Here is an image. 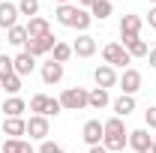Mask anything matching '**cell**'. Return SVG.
<instances>
[{
    "label": "cell",
    "instance_id": "cell-1",
    "mask_svg": "<svg viewBox=\"0 0 156 153\" xmlns=\"http://www.w3.org/2000/svg\"><path fill=\"white\" fill-rule=\"evenodd\" d=\"M54 18H57V24H63V27H75V30H81V33H84V30L90 27L93 15H90V12H84L81 6H72V3H63V6H57Z\"/></svg>",
    "mask_w": 156,
    "mask_h": 153
},
{
    "label": "cell",
    "instance_id": "cell-2",
    "mask_svg": "<svg viewBox=\"0 0 156 153\" xmlns=\"http://www.w3.org/2000/svg\"><path fill=\"white\" fill-rule=\"evenodd\" d=\"M105 126V135H102V147L108 153H117L126 147V126H123V117H111V120H105L102 123Z\"/></svg>",
    "mask_w": 156,
    "mask_h": 153
},
{
    "label": "cell",
    "instance_id": "cell-3",
    "mask_svg": "<svg viewBox=\"0 0 156 153\" xmlns=\"http://www.w3.org/2000/svg\"><path fill=\"white\" fill-rule=\"evenodd\" d=\"M60 105H63L66 111H81V108H87V90H84V87H66V90L60 93Z\"/></svg>",
    "mask_w": 156,
    "mask_h": 153
},
{
    "label": "cell",
    "instance_id": "cell-4",
    "mask_svg": "<svg viewBox=\"0 0 156 153\" xmlns=\"http://www.w3.org/2000/svg\"><path fill=\"white\" fill-rule=\"evenodd\" d=\"M102 57H105V63H108V66H126V63L132 60L120 42H108V45L102 48Z\"/></svg>",
    "mask_w": 156,
    "mask_h": 153
},
{
    "label": "cell",
    "instance_id": "cell-5",
    "mask_svg": "<svg viewBox=\"0 0 156 153\" xmlns=\"http://www.w3.org/2000/svg\"><path fill=\"white\" fill-rule=\"evenodd\" d=\"M54 45H57V39L48 33V36H39V39H27V42H24V51H27L30 57H42V54H48Z\"/></svg>",
    "mask_w": 156,
    "mask_h": 153
},
{
    "label": "cell",
    "instance_id": "cell-6",
    "mask_svg": "<svg viewBox=\"0 0 156 153\" xmlns=\"http://www.w3.org/2000/svg\"><path fill=\"white\" fill-rule=\"evenodd\" d=\"M117 81H120L123 96H135L138 90H141V72H138V69H126V72L117 78Z\"/></svg>",
    "mask_w": 156,
    "mask_h": 153
},
{
    "label": "cell",
    "instance_id": "cell-7",
    "mask_svg": "<svg viewBox=\"0 0 156 153\" xmlns=\"http://www.w3.org/2000/svg\"><path fill=\"white\" fill-rule=\"evenodd\" d=\"M93 81H96V87H102V90L114 87V84H117V72H114V66H108V63L96 66V69H93Z\"/></svg>",
    "mask_w": 156,
    "mask_h": 153
},
{
    "label": "cell",
    "instance_id": "cell-8",
    "mask_svg": "<svg viewBox=\"0 0 156 153\" xmlns=\"http://www.w3.org/2000/svg\"><path fill=\"white\" fill-rule=\"evenodd\" d=\"M102 135H105V126H102L99 120H87V123H84V129H81V138H84L90 147L102 144Z\"/></svg>",
    "mask_w": 156,
    "mask_h": 153
},
{
    "label": "cell",
    "instance_id": "cell-9",
    "mask_svg": "<svg viewBox=\"0 0 156 153\" xmlns=\"http://www.w3.org/2000/svg\"><path fill=\"white\" fill-rule=\"evenodd\" d=\"M138 30H141V18L138 15H123L120 18V36H123V42L138 39Z\"/></svg>",
    "mask_w": 156,
    "mask_h": 153
},
{
    "label": "cell",
    "instance_id": "cell-10",
    "mask_svg": "<svg viewBox=\"0 0 156 153\" xmlns=\"http://www.w3.org/2000/svg\"><path fill=\"white\" fill-rule=\"evenodd\" d=\"M72 54H78V57H93L96 54V39L90 36V33H81L75 39V45H72Z\"/></svg>",
    "mask_w": 156,
    "mask_h": 153
},
{
    "label": "cell",
    "instance_id": "cell-11",
    "mask_svg": "<svg viewBox=\"0 0 156 153\" xmlns=\"http://www.w3.org/2000/svg\"><path fill=\"white\" fill-rule=\"evenodd\" d=\"M27 135H30V138H39V141H45V135H48V117L33 114L30 120H27Z\"/></svg>",
    "mask_w": 156,
    "mask_h": 153
},
{
    "label": "cell",
    "instance_id": "cell-12",
    "mask_svg": "<svg viewBox=\"0 0 156 153\" xmlns=\"http://www.w3.org/2000/svg\"><path fill=\"white\" fill-rule=\"evenodd\" d=\"M150 144H153V141H150V132H147V129H132V132H129V147L135 153H147Z\"/></svg>",
    "mask_w": 156,
    "mask_h": 153
},
{
    "label": "cell",
    "instance_id": "cell-13",
    "mask_svg": "<svg viewBox=\"0 0 156 153\" xmlns=\"http://www.w3.org/2000/svg\"><path fill=\"white\" fill-rule=\"evenodd\" d=\"M18 6L15 3H0V27H6V30H12L15 24H18Z\"/></svg>",
    "mask_w": 156,
    "mask_h": 153
},
{
    "label": "cell",
    "instance_id": "cell-14",
    "mask_svg": "<svg viewBox=\"0 0 156 153\" xmlns=\"http://www.w3.org/2000/svg\"><path fill=\"white\" fill-rule=\"evenodd\" d=\"M24 132H27V120H21V117H3V135L21 138Z\"/></svg>",
    "mask_w": 156,
    "mask_h": 153
},
{
    "label": "cell",
    "instance_id": "cell-15",
    "mask_svg": "<svg viewBox=\"0 0 156 153\" xmlns=\"http://www.w3.org/2000/svg\"><path fill=\"white\" fill-rule=\"evenodd\" d=\"M60 78H63V63H57V60L42 63V81L45 84H57Z\"/></svg>",
    "mask_w": 156,
    "mask_h": 153
},
{
    "label": "cell",
    "instance_id": "cell-16",
    "mask_svg": "<svg viewBox=\"0 0 156 153\" xmlns=\"http://www.w3.org/2000/svg\"><path fill=\"white\" fill-rule=\"evenodd\" d=\"M33 60H36V57H30L27 51H21L18 57H12V69H15V75H21V78L30 75V72H33V66H36Z\"/></svg>",
    "mask_w": 156,
    "mask_h": 153
},
{
    "label": "cell",
    "instance_id": "cell-17",
    "mask_svg": "<svg viewBox=\"0 0 156 153\" xmlns=\"http://www.w3.org/2000/svg\"><path fill=\"white\" fill-rule=\"evenodd\" d=\"M51 33V27H48V21L42 18V15H36V18L27 21V36L30 39H39V36H48Z\"/></svg>",
    "mask_w": 156,
    "mask_h": 153
},
{
    "label": "cell",
    "instance_id": "cell-18",
    "mask_svg": "<svg viewBox=\"0 0 156 153\" xmlns=\"http://www.w3.org/2000/svg\"><path fill=\"white\" fill-rule=\"evenodd\" d=\"M0 153H33V147H30V141L6 138V141H3V147H0Z\"/></svg>",
    "mask_w": 156,
    "mask_h": 153
},
{
    "label": "cell",
    "instance_id": "cell-19",
    "mask_svg": "<svg viewBox=\"0 0 156 153\" xmlns=\"http://www.w3.org/2000/svg\"><path fill=\"white\" fill-rule=\"evenodd\" d=\"M108 102H111V99H108V90H102V87H96V90H90V93H87V105H90V108H96V111H102Z\"/></svg>",
    "mask_w": 156,
    "mask_h": 153
},
{
    "label": "cell",
    "instance_id": "cell-20",
    "mask_svg": "<svg viewBox=\"0 0 156 153\" xmlns=\"http://www.w3.org/2000/svg\"><path fill=\"white\" fill-rule=\"evenodd\" d=\"M111 105H114L117 117H129L132 111H135V99H132V96H120V99H114Z\"/></svg>",
    "mask_w": 156,
    "mask_h": 153
},
{
    "label": "cell",
    "instance_id": "cell-21",
    "mask_svg": "<svg viewBox=\"0 0 156 153\" xmlns=\"http://www.w3.org/2000/svg\"><path fill=\"white\" fill-rule=\"evenodd\" d=\"M24 108H27V105H24V99H21V96H9V99L3 102L6 117H21V114H24Z\"/></svg>",
    "mask_w": 156,
    "mask_h": 153
},
{
    "label": "cell",
    "instance_id": "cell-22",
    "mask_svg": "<svg viewBox=\"0 0 156 153\" xmlns=\"http://www.w3.org/2000/svg\"><path fill=\"white\" fill-rule=\"evenodd\" d=\"M123 48H126L129 57H147V51H150L144 39H129V42H123Z\"/></svg>",
    "mask_w": 156,
    "mask_h": 153
},
{
    "label": "cell",
    "instance_id": "cell-23",
    "mask_svg": "<svg viewBox=\"0 0 156 153\" xmlns=\"http://www.w3.org/2000/svg\"><path fill=\"white\" fill-rule=\"evenodd\" d=\"M90 15L99 21H105L108 15H111V0H96L93 6H90Z\"/></svg>",
    "mask_w": 156,
    "mask_h": 153
},
{
    "label": "cell",
    "instance_id": "cell-24",
    "mask_svg": "<svg viewBox=\"0 0 156 153\" xmlns=\"http://www.w3.org/2000/svg\"><path fill=\"white\" fill-rule=\"evenodd\" d=\"M51 54H54L51 60H57V63H66V60L72 57V45H66V42H57V45L51 48Z\"/></svg>",
    "mask_w": 156,
    "mask_h": 153
},
{
    "label": "cell",
    "instance_id": "cell-25",
    "mask_svg": "<svg viewBox=\"0 0 156 153\" xmlns=\"http://www.w3.org/2000/svg\"><path fill=\"white\" fill-rule=\"evenodd\" d=\"M48 99L51 96H45V93H36L33 99H30V111H36V114L45 117V108H48Z\"/></svg>",
    "mask_w": 156,
    "mask_h": 153
},
{
    "label": "cell",
    "instance_id": "cell-26",
    "mask_svg": "<svg viewBox=\"0 0 156 153\" xmlns=\"http://www.w3.org/2000/svg\"><path fill=\"white\" fill-rule=\"evenodd\" d=\"M0 87H3L9 96H18V90H21V75H9L6 81H0Z\"/></svg>",
    "mask_w": 156,
    "mask_h": 153
},
{
    "label": "cell",
    "instance_id": "cell-27",
    "mask_svg": "<svg viewBox=\"0 0 156 153\" xmlns=\"http://www.w3.org/2000/svg\"><path fill=\"white\" fill-rule=\"evenodd\" d=\"M27 27H21V24H15V27H12V30H9V42H12V45H24V42H27Z\"/></svg>",
    "mask_w": 156,
    "mask_h": 153
},
{
    "label": "cell",
    "instance_id": "cell-28",
    "mask_svg": "<svg viewBox=\"0 0 156 153\" xmlns=\"http://www.w3.org/2000/svg\"><path fill=\"white\" fill-rule=\"evenodd\" d=\"M18 12H21V15L36 18V15H39V0H21V3H18Z\"/></svg>",
    "mask_w": 156,
    "mask_h": 153
},
{
    "label": "cell",
    "instance_id": "cell-29",
    "mask_svg": "<svg viewBox=\"0 0 156 153\" xmlns=\"http://www.w3.org/2000/svg\"><path fill=\"white\" fill-rule=\"evenodd\" d=\"M9 75H15V69H12V57L0 54V81H6Z\"/></svg>",
    "mask_w": 156,
    "mask_h": 153
},
{
    "label": "cell",
    "instance_id": "cell-30",
    "mask_svg": "<svg viewBox=\"0 0 156 153\" xmlns=\"http://www.w3.org/2000/svg\"><path fill=\"white\" fill-rule=\"evenodd\" d=\"M60 108H63V105H60V99H48V108H45V117H57L60 114Z\"/></svg>",
    "mask_w": 156,
    "mask_h": 153
},
{
    "label": "cell",
    "instance_id": "cell-31",
    "mask_svg": "<svg viewBox=\"0 0 156 153\" xmlns=\"http://www.w3.org/2000/svg\"><path fill=\"white\" fill-rule=\"evenodd\" d=\"M39 153H63V147H60V144H54V141H42Z\"/></svg>",
    "mask_w": 156,
    "mask_h": 153
},
{
    "label": "cell",
    "instance_id": "cell-32",
    "mask_svg": "<svg viewBox=\"0 0 156 153\" xmlns=\"http://www.w3.org/2000/svg\"><path fill=\"white\" fill-rule=\"evenodd\" d=\"M144 120H147V126H150V129H156V105H150V108L144 111Z\"/></svg>",
    "mask_w": 156,
    "mask_h": 153
},
{
    "label": "cell",
    "instance_id": "cell-33",
    "mask_svg": "<svg viewBox=\"0 0 156 153\" xmlns=\"http://www.w3.org/2000/svg\"><path fill=\"white\" fill-rule=\"evenodd\" d=\"M147 57H150V66L156 69V48H150V51H147Z\"/></svg>",
    "mask_w": 156,
    "mask_h": 153
},
{
    "label": "cell",
    "instance_id": "cell-34",
    "mask_svg": "<svg viewBox=\"0 0 156 153\" xmlns=\"http://www.w3.org/2000/svg\"><path fill=\"white\" fill-rule=\"evenodd\" d=\"M147 21H150V27H156V6L150 9V15H147Z\"/></svg>",
    "mask_w": 156,
    "mask_h": 153
},
{
    "label": "cell",
    "instance_id": "cell-35",
    "mask_svg": "<svg viewBox=\"0 0 156 153\" xmlns=\"http://www.w3.org/2000/svg\"><path fill=\"white\" fill-rule=\"evenodd\" d=\"M90 153H108V150H105L102 144H96V147H90Z\"/></svg>",
    "mask_w": 156,
    "mask_h": 153
},
{
    "label": "cell",
    "instance_id": "cell-36",
    "mask_svg": "<svg viewBox=\"0 0 156 153\" xmlns=\"http://www.w3.org/2000/svg\"><path fill=\"white\" fill-rule=\"evenodd\" d=\"M93 3H96V0H78V6H87V9H90Z\"/></svg>",
    "mask_w": 156,
    "mask_h": 153
},
{
    "label": "cell",
    "instance_id": "cell-37",
    "mask_svg": "<svg viewBox=\"0 0 156 153\" xmlns=\"http://www.w3.org/2000/svg\"><path fill=\"white\" fill-rule=\"evenodd\" d=\"M147 153H156V144H150V150H147Z\"/></svg>",
    "mask_w": 156,
    "mask_h": 153
},
{
    "label": "cell",
    "instance_id": "cell-38",
    "mask_svg": "<svg viewBox=\"0 0 156 153\" xmlns=\"http://www.w3.org/2000/svg\"><path fill=\"white\" fill-rule=\"evenodd\" d=\"M57 3H60V6H63V3H69V0H57Z\"/></svg>",
    "mask_w": 156,
    "mask_h": 153
},
{
    "label": "cell",
    "instance_id": "cell-39",
    "mask_svg": "<svg viewBox=\"0 0 156 153\" xmlns=\"http://www.w3.org/2000/svg\"><path fill=\"white\" fill-rule=\"evenodd\" d=\"M147 3H156V0H147Z\"/></svg>",
    "mask_w": 156,
    "mask_h": 153
}]
</instances>
